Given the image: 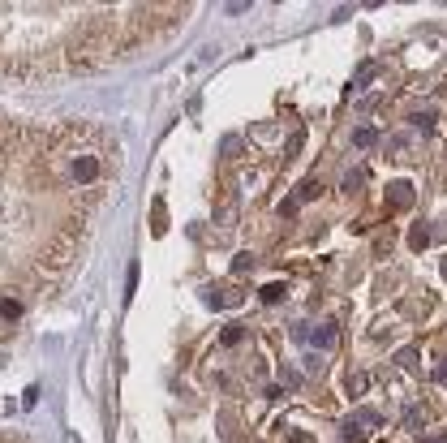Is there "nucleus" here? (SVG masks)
<instances>
[{"instance_id":"1","label":"nucleus","mask_w":447,"mask_h":443,"mask_svg":"<svg viewBox=\"0 0 447 443\" xmlns=\"http://www.w3.org/2000/svg\"><path fill=\"white\" fill-rule=\"evenodd\" d=\"M61 173H65L69 185H95V181L103 177V159H95V155H74Z\"/></svg>"},{"instance_id":"2","label":"nucleus","mask_w":447,"mask_h":443,"mask_svg":"<svg viewBox=\"0 0 447 443\" xmlns=\"http://www.w3.org/2000/svg\"><path fill=\"white\" fill-rule=\"evenodd\" d=\"M374 426H378V418H374V413H353V418H344V422H340V439H344V443H366Z\"/></svg>"},{"instance_id":"3","label":"nucleus","mask_w":447,"mask_h":443,"mask_svg":"<svg viewBox=\"0 0 447 443\" xmlns=\"http://www.w3.org/2000/svg\"><path fill=\"white\" fill-rule=\"evenodd\" d=\"M387 202L391 207H405V202H413V181H387Z\"/></svg>"},{"instance_id":"4","label":"nucleus","mask_w":447,"mask_h":443,"mask_svg":"<svg viewBox=\"0 0 447 443\" xmlns=\"http://www.w3.org/2000/svg\"><path fill=\"white\" fill-rule=\"evenodd\" d=\"M207 301H211L215 310H228V306H237V293H233V289H207Z\"/></svg>"},{"instance_id":"5","label":"nucleus","mask_w":447,"mask_h":443,"mask_svg":"<svg viewBox=\"0 0 447 443\" xmlns=\"http://www.w3.org/2000/svg\"><path fill=\"white\" fill-rule=\"evenodd\" d=\"M310 345H314V349H331V345H335V323H318V331H314Z\"/></svg>"},{"instance_id":"6","label":"nucleus","mask_w":447,"mask_h":443,"mask_svg":"<svg viewBox=\"0 0 447 443\" xmlns=\"http://www.w3.org/2000/svg\"><path fill=\"white\" fill-rule=\"evenodd\" d=\"M409 121H413V125H417V130H426V134H434V125H439V117H434V113H430V108H417V113H413V117H409Z\"/></svg>"},{"instance_id":"7","label":"nucleus","mask_w":447,"mask_h":443,"mask_svg":"<svg viewBox=\"0 0 447 443\" xmlns=\"http://www.w3.org/2000/svg\"><path fill=\"white\" fill-rule=\"evenodd\" d=\"M353 142H357V146H361V151H370V146H374V142H378V134H374V130H370V125H366V130H357V134H353Z\"/></svg>"},{"instance_id":"8","label":"nucleus","mask_w":447,"mask_h":443,"mask_svg":"<svg viewBox=\"0 0 447 443\" xmlns=\"http://www.w3.org/2000/svg\"><path fill=\"white\" fill-rule=\"evenodd\" d=\"M361 185H366V168H353V173L344 177V190H349V194H357Z\"/></svg>"},{"instance_id":"9","label":"nucleus","mask_w":447,"mask_h":443,"mask_svg":"<svg viewBox=\"0 0 447 443\" xmlns=\"http://www.w3.org/2000/svg\"><path fill=\"white\" fill-rule=\"evenodd\" d=\"M258 297H262L267 306H275V301H284V284H267V289H262Z\"/></svg>"},{"instance_id":"10","label":"nucleus","mask_w":447,"mask_h":443,"mask_svg":"<svg viewBox=\"0 0 447 443\" xmlns=\"http://www.w3.org/2000/svg\"><path fill=\"white\" fill-rule=\"evenodd\" d=\"M151 229H155V233H163V229H168V215H163V202H155V211H151Z\"/></svg>"},{"instance_id":"11","label":"nucleus","mask_w":447,"mask_h":443,"mask_svg":"<svg viewBox=\"0 0 447 443\" xmlns=\"http://www.w3.org/2000/svg\"><path fill=\"white\" fill-rule=\"evenodd\" d=\"M219 340H224V345H241V340H245V327H224Z\"/></svg>"},{"instance_id":"12","label":"nucleus","mask_w":447,"mask_h":443,"mask_svg":"<svg viewBox=\"0 0 447 443\" xmlns=\"http://www.w3.org/2000/svg\"><path fill=\"white\" fill-rule=\"evenodd\" d=\"M426 241H430V237H426V224H417V229L409 233V246H413V250H426Z\"/></svg>"},{"instance_id":"13","label":"nucleus","mask_w":447,"mask_h":443,"mask_svg":"<svg viewBox=\"0 0 447 443\" xmlns=\"http://www.w3.org/2000/svg\"><path fill=\"white\" fill-rule=\"evenodd\" d=\"M422 422H426V413H422V405H413V409L405 413V426H409V430H417Z\"/></svg>"},{"instance_id":"14","label":"nucleus","mask_w":447,"mask_h":443,"mask_svg":"<svg viewBox=\"0 0 447 443\" xmlns=\"http://www.w3.org/2000/svg\"><path fill=\"white\" fill-rule=\"evenodd\" d=\"M405 151H409V138H391V142H387V155H391V159H400Z\"/></svg>"},{"instance_id":"15","label":"nucleus","mask_w":447,"mask_h":443,"mask_svg":"<svg viewBox=\"0 0 447 443\" xmlns=\"http://www.w3.org/2000/svg\"><path fill=\"white\" fill-rule=\"evenodd\" d=\"M396 362H400L405 370H413V366H417V349H400V353H396Z\"/></svg>"},{"instance_id":"16","label":"nucleus","mask_w":447,"mask_h":443,"mask_svg":"<svg viewBox=\"0 0 447 443\" xmlns=\"http://www.w3.org/2000/svg\"><path fill=\"white\" fill-rule=\"evenodd\" d=\"M366 387H370V379H366V374H353V379H349V392H353V396H361Z\"/></svg>"},{"instance_id":"17","label":"nucleus","mask_w":447,"mask_h":443,"mask_svg":"<svg viewBox=\"0 0 447 443\" xmlns=\"http://www.w3.org/2000/svg\"><path fill=\"white\" fill-rule=\"evenodd\" d=\"M250 263H254L250 254H237V263H233V271H250Z\"/></svg>"},{"instance_id":"18","label":"nucleus","mask_w":447,"mask_h":443,"mask_svg":"<svg viewBox=\"0 0 447 443\" xmlns=\"http://www.w3.org/2000/svg\"><path fill=\"white\" fill-rule=\"evenodd\" d=\"M434 379H439V383H447V362H439V370H434Z\"/></svg>"},{"instance_id":"19","label":"nucleus","mask_w":447,"mask_h":443,"mask_svg":"<svg viewBox=\"0 0 447 443\" xmlns=\"http://www.w3.org/2000/svg\"><path fill=\"white\" fill-rule=\"evenodd\" d=\"M69 443H82V439H69Z\"/></svg>"}]
</instances>
